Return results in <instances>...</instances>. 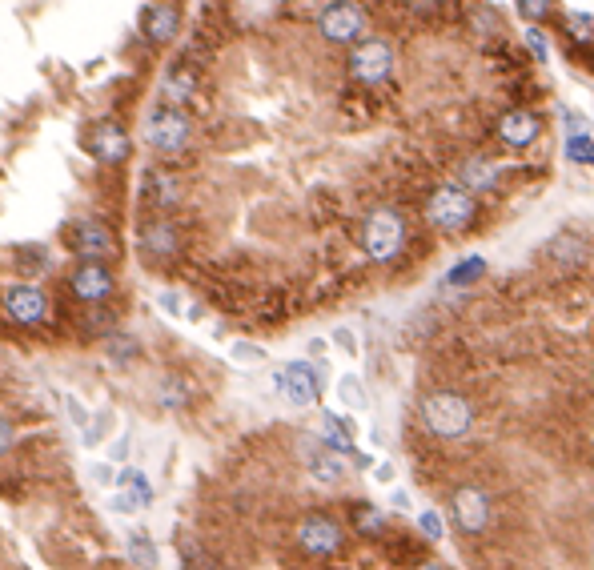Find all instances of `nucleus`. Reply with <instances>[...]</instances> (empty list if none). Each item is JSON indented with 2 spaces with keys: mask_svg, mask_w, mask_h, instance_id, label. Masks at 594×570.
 <instances>
[{
  "mask_svg": "<svg viewBox=\"0 0 594 570\" xmlns=\"http://www.w3.org/2000/svg\"><path fill=\"white\" fill-rule=\"evenodd\" d=\"M85 149L101 161V165H125L129 153H133V141H129V129L121 121H97L85 137Z\"/></svg>",
  "mask_w": 594,
  "mask_h": 570,
  "instance_id": "obj_9",
  "label": "nucleus"
},
{
  "mask_svg": "<svg viewBox=\"0 0 594 570\" xmlns=\"http://www.w3.org/2000/svg\"><path fill=\"white\" fill-rule=\"evenodd\" d=\"M69 290L85 306H105L109 294H113V273H109L105 261H81L73 269V277H69Z\"/></svg>",
  "mask_w": 594,
  "mask_h": 570,
  "instance_id": "obj_10",
  "label": "nucleus"
},
{
  "mask_svg": "<svg viewBox=\"0 0 594 570\" xmlns=\"http://www.w3.org/2000/svg\"><path fill=\"white\" fill-rule=\"evenodd\" d=\"M69 245H73V253L85 257V261H105V257L117 253V237H113V229L101 225V221H77V225L69 229Z\"/></svg>",
  "mask_w": 594,
  "mask_h": 570,
  "instance_id": "obj_12",
  "label": "nucleus"
},
{
  "mask_svg": "<svg viewBox=\"0 0 594 570\" xmlns=\"http://www.w3.org/2000/svg\"><path fill=\"white\" fill-rule=\"evenodd\" d=\"M273 386L277 394L297 406V410H310L322 402V390H326V366H310V362H285L273 370Z\"/></svg>",
  "mask_w": 594,
  "mask_h": 570,
  "instance_id": "obj_4",
  "label": "nucleus"
},
{
  "mask_svg": "<svg viewBox=\"0 0 594 570\" xmlns=\"http://www.w3.org/2000/svg\"><path fill=\"white\" fill-rule=\"evenodd\" d=\"M450 514H454L462 534H482L490 526V502L478 486H458L450 498Z\"/></svg>",
  "mask_w": 594,
  "mask_h": 570,
  "instance_id": "obj_13",
  "label": "nucleus"
},
{
  "mask_svg": "<svg viewBox=\"0 0 594 570\" xmlns=\"http://www.w3.org/2000/svg\"><path fill=\"white\" fill-rule=\"evenodd\" d=\"M129 558L141 566V570H157V546L149 534H133L129 538Z\"/></svg>",
  "mask_w": 594,
  "mask_h": 570,
  "instance_id": "obj_28",
  "label": "nucleus"
},
{
  "mask_svg": "<svg viewBox=\"0 0 594 570\" xmlns=\"http://www.w3.org/2000/svg\"><path fill=\"white\" fill-rule=\"evenodd\" d=\"M161 310L177 318V314H181V298H177V294H161Z\"/></svg>",
  "mask_w": 594,
  "mask_h": 570,
  "instance_id": "obj_40",
  "label": "nucleus"
},
{
  "mask_svg": "<svg viewBox=\"0 0 594 570\" xmlns=\"http://www.w3.org/2000/svg\"><path fill=\"white\" fill-rule=\"evenodd\" d=\"M85 322H89V326H93V330H105V326H109V322H113V318H109V314H105V310H89V318H85Z\"/></svg>",
  "mask_w": 594,
  "mask_h": 570,
  "instance_id": "obj_41",
  "label": "nucleus"
},
{
  "mask_svg": "<svg viewBox=\"0 0 594 570\" xmlns=\"http://www.w3.org/2000/svg\"><path fill=\"white\" fill-rule=\"evenodd\" d=\"M338 398H342L350 410H362V406H366L362 378H358V374H342V378H338Z\"/></svg>",
  "mask_w": 594,
  "mask_h": 570,
  "instance_id": "obj_29",
  "label": "nucleus"
},
{
  "mask_svg": "<svg viewBox=\"0 0 594 570\" xmlns=\"http://www.w3.org/2000/svg\"><path fill=\"white\" fill-rule=\"evenodd\" d=\"M414 570H446V566H442V562H434V558H426V562H418Z\"/></svg>",
  "mask_w": 594,
  "mask_h": 570,
  "instance_id": "obj_45",
  "label": "nucleus"
},
{
  "mask_svg": "<svg viewBox=\"0 0 594 570\" xmlns=\"http://www.w3.org/2000/svg\"><path fill=\"white\" fill-rule=\"evenodd\" d=\"M346 542V530L342 522H334L330 514H306L302 526H297V546H302L306 554H318V558H330L338 554Z\"/></svg>",
  "mask_w": 594,
  "mask_h": 570,
  "instance_id": "obj_8",
  "label": "nucleus"
},
{
  "mask_svg": "<svg viewBox=\"0 0 594 570\" xmlns=\"http://www.w3.org/2000/svg\"><path fill=\"white\" fill-rule=\"evenodd\" d=\"M13 442H17L13 422H9V418H0V454H9V450H13Z\"/></svg>",
  "mask_w": 594,
  "mask_h": 570,
  "instance_id": "obj_37",
  "label": "nucleus"
},
{
  "mask_svg": "<svg viewBox=\"0 0 594 570\" xmlns=\"http://www.w3.org/2000/svg\"><path fill=\"white\" fill-rule=\"evenodd\" d=\"M133 354H137V342H133V338H125V334H113V338H109V358H113V362H129Z\"/></svg>",
  "mask_w": 594,
  "mask_h": 570,
  "instance_id": "obj_35",
  "label": "nucleus"
},
{
  "mask_svg": "<svg viewBox=\"0 0 594 570\" xmlns=\"http://www.w3.org/2000/svg\"><path fill=\"white\" fill-rule=\"evenodd\" d=\"M117 486L137 502V506H149L153 502V482L141 474V470H121V478H117Z\"/></svg>",
  "mask_w": 594,
  "mask_h": 570,
  "instance_id": "obj_25",
  "label": "nucleus"
},
{
  "mask_svg": "<svg viewBox=\"0 0 594 570\" xmlns=\"http://www.w3.org/2000/svg\"><path fill=\"white\" fill-rule=\"evenodd\" d=\"M185 402H189V382H185V378H169V382L161 386V406L177 410V406H185Z\"/></svg>",
  "mask_w": 594,
  "mask_h": 570,
  "instance_id": "obj_30",
  "label": "nucleus"
},
{
  "mask_svg": "<svg viewBox=\"0 0 594 570\" xmlns=\"http://www.w3.org/2000/svg\"><path fill=\"white\" fill-rule=\"evenodd\" d=\"M418 418L434 438H466L474 430V406L462 394H450V390L426 394L422 406H418Z\"/></svg>",
  "mask_w": 594,
  "mask_h": 570,
  "instance_id": "obj_2",
  "label": "nucleus"
},
{
  "mask_svg": "<svg viewBox=\"0 0 594 570\" xmlns=\"http://www.w3.org/2000/svg\"><path fill=\"white\" fill-rule=\"evenodd\" d=\"M374 478H378V482H394V466H390V462H382V466L374 470Z\"/></svg>",
  "mask_w": 594,
  "mask_h": 570,
  "instance_id": "obj_43",
  "label": "nucleus"
},
{
  "mask_svg": "<svg viewBox=\"0 0 594 570\" xmlns=\"http://www.w3.org/2000/svg\"><path fill=\"white\" fill-rule=\"evenodd\" d=\"M177 249H181V237H177V225L169 217H153V221L141 225V253L145 257L169 261Z\"/></svg>",
  "mask_w": 594,
  "mask_h": 570,
  "instance_id": "obj_18",
  "label": "nucleus"
},
{
  "mask_svg": "<svg viewBox=\"0 0 594 570\" xmlns=\"http://www.w3.org/2000/svg\"><path fill=\"white\" fill-rule=\"evenodd\" d=\"M346 69L358 85H382L394 73V49L382 37H362L358 45H350Z\"/></svg>",
  "mask_w": 594,
  "mask_h": 570,
  "instance_id": "obj_7",
  "label": "nucleus"
},
{
  "mask_svg": "<svg viewBox=\"0 0 594 570\" xmlns=\"http://www.w3.org/2000/svg\"><path fill=\"white\" fill-rule=\"evenodd\" d=\"M193 89H197V81H193V73L189 69H169L165 73V81H161V93H165V101L169 105H185L189 97H193Z\"/></svg>",
  "mask_w": 594,
  "mask_h": 570,
  "instance_id": "obj_22",
  "label": "nucleus"
},
{
  "mask_svg": "<svg viewBox=\"0 0 594 570\" xmlns=\"http://www.w3.org/2000/svg\"><path fill=\"white\" fill-rule=\"evenodd\" d=\"M502 181V165L494 157H466L458 165V185H466L470 193H490Z\"/></svg>",
  "mask_w": 594,
  "mask_h": 570,
  "instance_id": "obj_19",
  "label": "nucleus"
},
{
  "mask_svg": "<svg viewBox=\"0 0 594 570\" xmlns=\"http://www.w3.org/2000/svg\"><path fill=\"white\" fill-rule=\"evenodd\" d=\"M334 342H338V346H342L350 358L358 354V342H354V334H350V330H338V334H334Z\"/></svg>",
  "mask_w": 594,
  "mask_h": 570,
  "instance_id": "obj_39",
  "label": "nucleus"
},
{
  "mask_svg": "<svg viewBox=\"0 0 594 570\" xmlns=\"http://www.w3.org/2000/svg\"><path fill=\"white\" fill-rule=\"evenodd\" d=\"M390 502H394V510H402V514H410V506H414L406 490H394V494H390Z\"/></svg>",
  "mask_w": 594,
  "mask_h": 570,
  "instance_id": "obj_42",
  "label": "nucleus"
},
{
  "mask_svg": "<svg viewBox=\"0 0 594 570\" xmlns=\"http://www.w3.org/2000/svg\"><path fill=\"white\" fill-rule=\"evenodd\" d=\"M562 25H566V33L574 37V41H594V13H578V9H566L562 13Z\"/></svg>",
  "mask_w": 594,
  "mask_h": 570,
  "instance_id": "obj_27",
  "label": "nucleus"
},
{
  "mask_svg": "<svg viewBox=\"0 0 594 570\" xmlns=\"http://www.w3.org/2000/svg\"><path fill=\"white\" fill-rule=\"evenodd\" d=\"M426 221L442 233H466L474 221H478V197L450 181V185H438L430 197H426Z\"/></svg>",
  "mask_w": 594,
  "mask_h": 570,
  "instance_id": "obj_1",
  "label": "nucleus"
},
{
  "mask_svg": "<svg viewBox=\"0 0 594 570\" xmlns=\"http://www.w3.org/2000/svg\"><path fill=\"white\" fill-rule=\"evenodd\" d=\"M350 454H342V450H334V446H310V454H306V470H310V478L314 482H322V486H338V482H346V474H350V462H346Z\"/></svg>",
  "mask_w": 594,
  "mask_h": 570,
  "instance_id": "obj_17",
  "label": "nucleus"
},
{
  "mask_svg": "<svg viewBox=\"0 0 594 570\" xmlns=\"http://www.w3.org/2000/svg\"><path fill=\"white\" fill-rule=\"evenodd\" d=\"M193 137V121L185 117L181 105H157L145 121V145L161 157H177Z\"/></svg>",
  "mask_w": 594,
  "mask_h": 570,
  "instance_id": "obj_5",
  "label": "nucleus"
},
{
  "mask_svg": "<svg viewBox=\"0 0 594 570\" xmlns=\"http://www.w3.org/2000/svg\"><path fill=\"white\" fill-rule=\"evenodd\" d=\"M562 121H566V133H590V121L574 109H562Z\"/></svg>",
  "mask_w": 594,
  "mask_h": 570,
  "instance_id": "obj_36",
  "label": "nucleus"
},
{
  "mask_svg": "<svg viewBox=\"0 0 594 570\" xmlns=\"http://www.w3.org/2000/svg\"><path fill=\"white\" fill-rule=\"evenodd\" d=\"M177 193H181V189H177V177L165 173V169H149V173L141 177V197H145L153 209H161V213L177 205Z\"/></svg>",
  "mask_w": 594,
  "mask_h": 570,
  "instance_id": "obj_21",
  "label": "nucleus"
},
{
  "mask_svg": "<svg viewBox=\"0 0 594 570\" xmlns=\"http://www.w3.org/2000/svg\"><path fill=\"white\" fill-rule=\"evenodd\" d=\"M5 310H9V318L17 326H41L45 314H49V302H45V294L37 290L33 281H21V285H13V290L5 294Z\"/></svg>",
  "mask_w": 594,
  "mask_h": 570,
  "instance_id": "obj_15",
  "label": "nucleus"
},
{
  "mask_svg": "<svg viewBox=\"0 0 594 570\" xmlns=\"http://www.w3.org/2000/svg\"><path fill=\"white\" fill-rule=\"evenodd\" d=\"M125 454H129V438H121V442L113 446V454H109V458H117V462H125Z\"/></svg>",
  "mask_w": 594,
  "mask_h": 570,
  "instance_id": "obj_44",
  "label": "nucleus"
},
{
  "mask_svg": "<svg viewBox=\"0 0 594 570\" xmlns=\"http://www.w3.org/2000/svg\"><path fill=\"white\" fill-rule=\"evenodd\" d=\"M354 530L366 538H378L386 530V514L378 506H354Z\"/></svg>",
  "mask_w": 594,
  "mask_h": 570,
  "instance_id": "obj_26",
  "label": "nucleus"
},
{
  "mask_svg": "<svg viewBox=\"0 0 594 570\" xmlns=\"http://www.w3.org/2000/svg\"><path fill=\"white\" fill-rule=\"evenodd\" d=\"M562 157L570 165H590L594 169V133H566L562 137Z\"/></svg>",
  "mask_w": 594,
  "mask_h": 570,
  "instance_id": "obj_23",
  "label": "nucleus"
},
{
  "mask_svg": "<svg viewBox=\"0 0 594 570\" xmlns=\"http://www.w3.org/2000/svg\"><path fill=\"white\" fill-rule=\"evenodd\" d=\"M418 530H422L430 542H442L446 522H442V514H438V510H422V514H418Z\"/></svg>",
  "mask_w": 594,
  "mask_h": 570,
  "instance_id": "obj_32",
  "label": "nucleus"
},
{
  "mask_svg": "<svg viewBox=\"0 0 594 570\" xmlns=\"http://www.w3.org/2000/svg\"><path fill=\"white\" fill-rule=\"evenodd\" d=\"M482 277H486V257L470 253V257H462V261L446 273V285H474V281H482Z\"/></svg>",
  "mask_w": 594,
  "mask_h": 570,
  "instance_id": "obj_24",
  "label": "nucleus"
},
{
  "mask_svg": "<svg viewBox=\"0 0 594 570\" xmlns=\"http://www.w3.org/2000/svg\"><path fill=\"white\" fill-rule=\"evenodd\" d=\"M370 21H366V9L354 5V0H330L318 17V33L330 41V45H358L366 37Z\"/></svg>",
  "mask_w": 594,
  "mask_h": 570,
  "instance_id": "obj_6",
  "label": "nucleus"
},
{
  "mask_svg": "<svg viewBox=\"0 0 594 570\" xmlns=\"http://www.w3.org/2000/svg\"><path fill=\"white\" fill-rule=\"evenodd\" d=\"M318 434H322L326 446H334V450H342V454H350V458L358 454V442H354L358 426H354V418L334 414V410H322V426H318Z\"/></svg>",
  "mask_w": 594,
  "mask_h": 570,
  "instance_id": "obj_20",
  "label": "nucleus"
},
{
  "mask_svg": "<svg viewBox=\"0 0 594 570\" xmlns=\"http://www.w3.org/2000/svg\"><path fill=\"white\" fill-rule=\"evenodd\" d=\"M526 45L534 49V57H538V65H546V61H550V49H546V33H542V29L534 25V21L526 25Z\"/></svg>",
  "mask_w": 594,
  "mask_h": 570,
  "instance_id": "obj_34",
  "label": "nucleus"
},
{
  "mask_svg": "<svg viewBox=\"0 0 594 570\" xmlns=\"http://www.w3.org/2000/svg\"><path fill=\"white\" fill-rule=\"evenodd\" d=\"M538 257L550 261V265H558V269H578V265L590 261V241H586L582 233H574V229H558V233L538 249Z\"/></svg>",
  "mask_w": 594,
  "mask_h": 570,
  "instance_id": "obj_14",
  "label": "nucleus"
},
{
  "mask_svg": "<svg viewBox=\"0 0 594 570\" xmlns=\"http://www.w3.org/2000/svg\"><path fill=\"white\" fill-rule=\"evenodd\" d=\"M542 137V117L534 109H510L498 117V141L506 149H526Z\"/></svg>",
  "mask_w": 594,
  "mask_h": 570,
  "instance_id": "obj_16",
  "label": "nucleus"
},
{
  "mask_svg": "<svg viewBox=\"0 0 594 570\" xmlns=\"http://www.w3.org/2000/svg\"><path fill=\"white\" fill-rule=\"evenodd\" d=\"M229 354H233V362H237V366H261V362H265V350H261V346H253V342H233V350H229Z\"/></svg>",
  "mask_w": 594,
  "mask_h": 570,
  "instance_id": "obj_31",
  "label": "nucleus"
},
{
  "mask_svg": "<svg viewBox=\"0 0 594 570\" xmlns=\"http://www.w3.org/2000/svg\"><path fill=\"white\" fill-rule=\"evenodd\" d=\"M137 25H141V37L145 41L169 45L181 33V9L173 5V0H149V5L141 9V17H137Z\"/></svg>",
  "mask_w": 594,
  "mask_h": 570,
  "instance_id": "obj_11",
  "label": "nucleus"
},
{
  "mask_svg": "<svg viewBox=\"0 0 594 570\" xmlns=\"http://www.w3.org/2000/svg\"><path fill=\"white\" fill-rule=\"evenodd\" d=\"M518 13L526 17V21H542V17H550L554 13V0H518Z\"/></svg>",
  "mask_w": 594,
  "mask_h": 570,
  "instance_id": "obj_33",
  "label": "nucleus"
},
{
  "mask_svg": "<svg viewBox=\"0 0 594 570\" xmlns=\"http://www.w3.org/2000/svg\"><path fill=\"white\" fill-rule=\"evenodd\" d=\"M362 249H366V257L370 261H378V265H390L398 253H402V245H406V217L398 213V209H390V205H382V209H374L366 221H362Z\"/></svg>",
  "mask_w": 594,
  "mask_h": 570,
  "instance_id": "obj_3",
  "label": "nucleus"
},
{
  "mask_svg": "<svg viewBox=\"0 0 594 570\" xmlns=\"http://www.w3.org/2000/svg\"><path fill=\"white\" fill-rule=\"evenodd\" d=\"M406 9H414V13H426V17H434V13L442 9V0H406Z\"/></svg>",
  "mask_w": 594,
  "mask_h": 570,
  "instance_id": "obj_38",
  "label": "nucleus"
}]
</instances>
